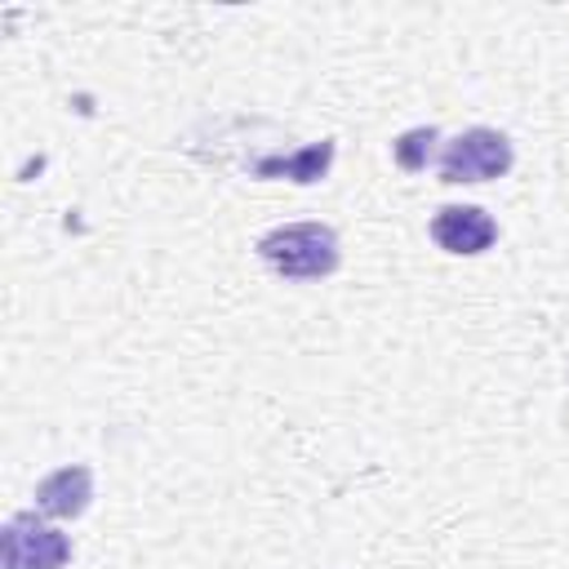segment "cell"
<instances>
[{
	"instance_id": "7",
	"label": "cell",
	"mask_w": 569,
	"mask_h": 569,
	"mask_svg": "<svg viewBox=\"0 0 569 569\" xmlns=\"http://www.w3.org/2000/svg\"><path fill=\"white\" fill-rule=\"evenodd\" d=\"M431 142H436V129H409L400 142H391V151H396V160H400L405 169H422Z\"/></svg>"
},
{
	"instance_id": "5",
	"label": "cell",
	"mask_w": 569,
	"mask_h": 569,
	"mask_svg": "<svg viewBox=\"0 0 569 569\" xmlns=\"http://www.w3.org/2000/svg\"><path fill=\"white\" fill-rule=\"evenodd\" d=\"M89 493H93L89 467H62V471H53L36 485V507L67 520V516H80L89 507Z\"/></svg>"
},
{
	"instance_id": "3",
	"label": "cell",
	"mask_w": 569,
	"mask_h": 569,
	"mask_svg": "<svg viewBox=\"0 0 569 569\" xmlns=\"http://www.w3.org/2000/svg\"><path fill=\"white\" fill-rule=\"evenodd\" d=\"M71 560L67 533L49 529L36 516H13L4 525V569H62Z\"/></svg>"
},
{
	"instance_id": "2",
	"label": "cell",
	"mask_w": 569,
	"mask_h": 569,
	"mask_svg": "<svg viewBox=\"0 0 569 569\" xmlns=\"http://www.w3.org/2000/svg\"><path fill=\"white\" fill-rule=\"evenodd\" d=\"M511 169V142L498 129H467L440 156L445 182H489Z\"/></svg>"
},
{
	"instance_id": "6",
	"label": "cell",
	"mask_w": 569,
	"mask_h": 569,
	"mask_svg": "<svg viewBox=\"0 0 569 569\" xmlns=\"http://www.w3.org/2000/svg\"><path fill=\"white\" fill-rule=\"evenodd\" d=\"M329 160H333V142H316V147H307V151L262 160V164H258V178H280V173H284V178H293V182H316V178H325Z\"/></svg>"
},
{
	"instance_id": "4",
	"label": "cell",
	"mask_w": 569,
	"mask_h": 569,
	"mask_svg": "<svg viewBox=\"0 0 569 569\" xmlns=\"http://www.w3.org/2000/svg\"><path fill=\"white\" fill-rule=\"evenodd\" d=\"M431 240L445 253H485L498 240V222L476 204H445L431 218Z\"/></svg>"
},
{
	"instance_id": "1",
	"label": "cell",
	"mask_w": 569,
	"mask_h": 569,
	"mask_svg": "<svg viewBox=\"0 0 569 569\" xmlns=\"http://www.w3.org/2000/svg\"><path fill=\"white\" fill-rule=\"evenodd\" d=\"M262 262L284 280H320L338 267V236L325 222H289L258 240Z\"/></svg>"
}]
</instances>
